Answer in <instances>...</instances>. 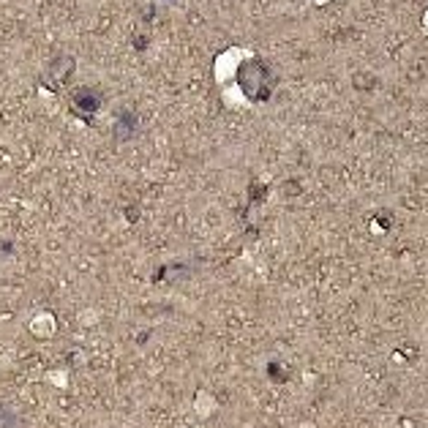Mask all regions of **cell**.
Here are the masks:
<instances>
[{
	"instance_id": "6da1fadb",
	"label": "cell",
	"mask_w": 428,
	"mask_h": 428,
	"mask_svg": "<svg viewBox=\"0 0 428 428\" xmlns=\"http://www.w3.org/2000/svg\"><path fill=\"white\" fill-rule=\"evenodd\" d=\"M74 104L76 107H82V109H88V112H93V109L101 107V96H98L96 90H90V88H79L74 93Z\"/></svg>"
}]
</instances>
